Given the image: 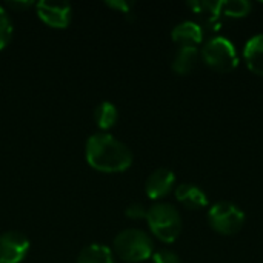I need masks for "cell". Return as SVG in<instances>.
<instances>
[{"label": "cell", "mask_w": 263, "mask_h": 263, "mask_svg": "<svg viewBox=\"0 0 263 263\" xmlns=\"http://www.w3.org/2000/svg\"><path fill=\"white\" fill-rule=\"evenodd\" d=\"M253 5L248 0H220L219 15L228 17H245L251 12Z\"/></svg>", "instance_id": "9a60e30c"}, {"label": "cell", "mask_w": 263, "mask_h": 263, "mask_svg": "<svg viewBox=\"0 0 263 263\" xmlns=\"http://www.w3.org/2000/svg\"><path fill=\"white\" fill-rule=\"evenodd\" d=\"M11 6H29L32 5V2H11Z\"/></svg>", "instance_id": "ffe728a7"}, {"label": "cell", "mask_w": 263, "mask_h": 263, "mask_svg": "<svg viewBox=\"0 0 263 263\" xmlns=\"http://www.w3.org/2000/svg\"><path fill=\"white\" fill-rule=\"evenodd\" d=\"M76 263H116L112 251L102 243H91L85 247L79 256Z\"/></svg>", "instance_id": "7c38bea8"}, {"label": "cell", "mask_w": 263, "mask_h": 263, "mask_svg": "<svg viewBox=\"0 0 263 263\" xmlns=\"http://www.w3.org/2000/svg\"><path fill=\"white\" fill-rule=\"evenodd\" d=\"M171 37L180 46H196L203 40V28L196 22L185 20L173 28Z\"/></svg>", "instance_id": "9c48e42d"}, {"label": "cell", "mask_w": 263, "mask_h": 263, "mask_svg": "<svg viewBox=\"0 0 263 263\" xmlns=\"http://www.w3.org/2000/svg\"><path fill=\"white\" fill-rule=\"evenodd\" d=\"M176 199L190 210H199L208 205L206 194L193 183H182L176 188Z\"/></svg>", "instance_id": "30bf717a"}, {"label": "cell", "mask_w": 263, "mask_h": 263, "mask_svg": "<svg viewBox=\"0 0 263 263\" xmlns=\"http://www.w3.org/2000/svg\"><path fill=\"white\" fill-rule=\"evenodd\" d=\"M174 182H176V176L171 170L157 168L148 176L145 183V191L151 199H160L173 190Z\"/></svg>", "instance_id": "ba28073f"}, {"label": "cell", "mask_w": 263, "mask_h": 263, "mask_svg": "<svg viewBox=\"0 0 263 263\" xmlns=\"http://www.w3.org/2000/svg\"><path fill=\"white\" fill-rule=\"evenodd\" d=\"M29 250L28 237L20 231H6L0 234V263H18Z\"/></svg>", "instance_id": "8992f818"}, {"label": "cell", "mask_w": 263, "mask_h": 263, "mask_svg": "<svg viewBox=\"0 0 263 263\" xmlns=\"http://www.w3.org/2000/svg\"><path fill=\"white\" fill-rule=\"evenodd\" d=\"M106 5L120 11V12H125L128 14L131 11V8L134 6V2H129V0H106Z\"/></svg>", "instance_id": "d6986e66"}, {"label": "cell", "mask_w": 263, "mask_h": 263, "mask_svg": "<svg viewBox=\"0 0 263 263\" xmlns=\"http://www.w3.org/2000/svg\"><path fill=\"white\" fill-rule=\"evenodd\" d=\"M86 160L102 173L125 171L133 163L131 149L108 133H96L86 140Z\"/></svg>", "instance_id": "6da1fadb"}, {"label": "cell", "mask_w": 263, "mask_h": 263, "mask_svg": "<svg viewBox=\"0 0 263 263\" xmlns=\"http://www.w3.org/2000/svg\"><path fill=\"white\" fill-rule=\"evenodd\" d=\"M12 35V22L8 11L0 5V49H3Z\"/></svg>", "instance_id": "2e32d148"}, {"label": "cell", "mask_w": 263, "mask_h": 263, "mask_svg": "<svg viewBox=\"0 0 263 263\" xmlns=\"http://www.w3.org/2000/svg\"><path fill=\"white\" fill-rule=\"evenodd\" d=\"M114 250L126 262H142L153 256V239L139 228H126L114 239Z\"/></svg>", "instance_id": "7a4b0ae2"}, {"label": "cell", "mask_w": 263, "mask_h": 263, "mask_svg": "<svg viewBox=\"0 0 263 263\" xmlns=\"http://www.w3.org/2000/svg\"><path fill=\"white\" fill-rule=\"evenodd\" d=\"M199 51L196 46H180L173 59V69L177 74H188L197 62Z\"/></svg>", "instance_id": "4fadbf2b"}, {"label": "cell", "mask_w": 263, "mask_h": 263, "mask_svg": "<svg viewBox=\"0 0 263 263\" xmlns=\"http://www.w3.org/2000/svg\"><path fill=\"white\" fill-rule=\"evenodd\" d=\"M117 119H119V111L116 105L111 102L103 100L94 109V120L102 129H109L111 126H114Z\"/></svg>", "instance_id": "5bb4252c"}, {"label": "cell", "mask_w": 263, "mask_h": 263, "mask_svg": "<svg viewBox=\"0 0 263 263\" xmlns=\"http://www.w3.org/2000/svg\"><path fill=\"white\" fill-rule=\"evenodd\" d=\"M243 57L253 72L263 76V34H256L247 42Z\"/></svg>", "instance_id": "8fae6325"}, {"label": "cell", "mask_w": 263, "mask_h": 263, "mask_svg": "<svg viewBox=\"0 0 263 263\" xmlns=\"http://www.w3.org/2000/svg\"><path fill=\"white\" fill-rule=\"evenodd\" d=\"M125 213H126V216L131 217V219H143V217H146L148 210H146L145 205H142V203H131V205L126 208Z\"/></svg>", "instance_id": "ac0fdd59"}, {"label": "cell", "mask_w": 263, "mask_h": 263, "mask_svg": "<svg viewBox=\"0 0 263 263\" xmlns=\"http://www.w3.org/2000/svg\"><path fill=\"white\" fill-rule=\"evenodd\" d=\"M208 222L220 234H234L245 223L243 211L231 202H217L208 211Z\"/></svg>", "instance_id": "5b68a950"}, {"label": "cell", "mask_w": 263, "mask_h": 263, "mask_svg": "<svg viewBox=\"0 0 263 263\" xmlns=\"http://www.w3.org/2000/svg\"><path fill=\"white\" fill-rule=\"evenodd\" d=\"M153 262L154 263H180L179 256L171 250H159L153 253Z\"/></svg>", "instance_id": "e0dca14e"}, {"label": "cell", "mask_w": 263, "mask_h": 263, "mask_svg": "<svg viewBox=\"0 0 263 263\" xmlns=\"http://www.w3.org/2000/svg\"><path fill=\"white\" fill-rule=\"evenodd\" d=\"M39 17L52 28H65L71 22L72 8L68 2L59 0H42L35 3Z\"/></svg>", "instance_id": "52a82bcc"}, {"label": "cell", "mask_w": 263, "mask_h": 263, "mask_svg": "<svg viewBox=\"0 0 263 263\" xmlns=\"http://www.w3.org/2000/svg\"><path fill=\"white\" fill-rule=\"evenodd\" d=\"M146 220L153 234L162 242H174L182 231L180 213L170 203H156L148 210Z\"/></svg>", "instance_id": "3957f363"}, {"label": "cell", "mask_w": 263, "mask_h": 263, "mask_svg": "<svg viewBox=\"0 0 263 263\" xmlns=\"http://www.w3.org/2000/svg\"><path fill=\"white\" fill-rule=\"evenodd\" d=\"M202 57L208 66L219 72H230L239 63L234 45L228 39L220 35L211 37L203 43Z\"/></svg>", "instance_id": "277c9868"}]
</instances>
